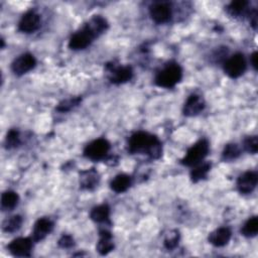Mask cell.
Returning a JSON list of instances; mask_svg holds the SVG:
<instances>
[{
    "label": "cell",
    "instance_id": "277c9868",
    "mask_svg": "<svg viewBox=\"0 0 258 258\" xmlns=\"http://www.w3.org/2000/svg\"><path fill=\"white\" fill-rule=\"evenodd\" d=\"M209 149H210V145L208 140L206 139L199 140L191 147L187 149L185 155L180 160L181 164L185 166L198 165L208 155Z\"/></svg>",
    "mask_w": 258,
    "mask_h": 258
},
{
    "label": "cell",
    "instance_id": "52a82bcc",
    "mask_svg": "<svg viewBox=\"0 0 258 258\" xmlns=\"http://www.w3.org/2000/svg\"><path fill=\"white\" fill-rule=\"evenodd\" d=\"M106 71L109 74V81L115 85L127 83L133 77V70L130 66H115L114 63H107Z\"/></svg>",
    "mask_w": 258,
    "mask_h": 258
},
{
    "label": "cell",
    "instance_id": "f546056e",
    "mask_svg": "<svg viewBox=\"0 0 258 258\" xmlns=\"http://www.w3.org/2000/svg\"><path fill=\"white\" fill-rule=\"evenodd\" d=\"M75 245V242H74V239L72 236L70 235H62L60 237V239L58 240V246L61 247V248H71Z\"/></svg>",
    "mask_w": 258,
    "mask_h": 258
},
{
    "label": "cell",
    "instance_id": "7c38bea8",
    "mask_svg": "<svg viewBox=\"0 0 258 258\" xmlns=\"http://www.w3.org/2000/svg\"><path fill=\"white\" fill-rule=\"evenodd\" d=\"M258 176L255 171H246L239 175L237 179V187L241 194H251L257 185Z\"/></svg>",
    "mask_w": 258,
    "mask_h": 258
},
{
    "label": "cell",
    "instance_id": "603a6c76",
    "mask_svg": "<svg viewBox=\"0 0 258 258\" xmlns=\"http://www.w3.org/2000/svg\"><path fill=\"white\" fill-rule=\"evenodd\" d=\"M257 232H258V219L256 216H254V217H251L244 224V226L241 229V233L245 237L252 238L257 235Z\"/></svg>",
    "mask_w": 258,
    "mask_h": 258
},
{
    "label": "cell",
    "instance_id": "ac0fdd59",
    "mask_svg": "<svg viewBox=\"0 0 258 258\" xmlns=\"http://www.w3.org/2000/svg\"><path fill=\"white\" fill-rule=\"evenodd\" d=\"M90 218L96 223H110V208L108 205H99L92 209Z\"/></svg>",
    "mask_w": 258,
    "mask_h": 258
},
{
    "label": "cell",
    "instance_id": "30bf717a",
    "mask_svg": "<svg viewBox=\"0 0 258 258\" xmlns=\"http://www.w3.org/2000/svg\"><path fill=\"white\" fill-rule=\"evenodd\" d=\"M36 64V59L33 54L29 52L22 53L16 57L11 63V70L16 76H22L31 71Z\"/></svg>",
    "mask_w": 258,
    "mask_h": 258
},
{
    "label": "cell",
    "instance_id": "484cf974",
    "mask_svg": "<svg viewBox=\"0 0 258 258\" xmlns=\"http://www.w3.org/2000/svg\"><path fill=\"white\" fill-rule=\"evenodd\" d=\"M81 101H82L81 97H74V98H71V99L63 100L62 102H60L56 106V111L61 112V113L69 112L72 109H74L75 107H77L81 103Z\"/></svg>",
    "mask_w": 258,
    "mask_h": 258
},
{
    "label": "cell",
    "instance_id": "9a60e30c",
    "mask_svg": "<svg viewBox=\"0 0 258 258\" xmlns=\"http://www.w3.org/2000/svg\"><path fill=\"white\" fill-rule=\"evenodd\" d=\"M100 181V175L95 168L83 170L80 173V186L83 189L92 190L98 186Z\"/></svg>",
    "mask_w": 258,
    "mask_h": 258
},
{
    "label": "cell",
    "instance_id": "4dcf8cb0",
    "mask_svg": "<svg viewBox=\"0 0 258 258\" xmlns=\"http://www.w3.org/2000/svg\"><path fill=\"white\" fill-rule=\"evenodd\" d=\"M250 61H251V64L252 67L254 68V70H257V52L254 51L251 56H250Z\"/></svg>",
    "mask_w": 258,
    "mask_h": 258
},
{
    "label": "cell",
    "instance_id": "4316f807",
    "mask_svg": "<svg viewBox=\"0 0 258 258\" xmlns=\"http://www.w3.org/2000/svg\"><path fill=\"white\" fill-rule=\"evenodd\" d=\"M20 144V136L19 132L16 129H11L7 132L6 138H5V147L7 149L14 148Z\"/></svg>",
    "mask_w": 258,
    "mask_h": 258
},
{
    "label": "cell",
    "instance_id": "e0dca14e",
    "mask_svg": "<svg viewBox=\"0 0 258 258\" xmlns=\"http://www.w3.org/2000/svg\"><path fill=\"white\" fill-rule=\"evenodd\" d=\"M100 239L97 244V251L101 255H107L114 249V242L112 239V234L107 230L100 231Z\"/></svg>",
    "mask_w": 258,
    "mask_h": 258
},
{
    "label": "cell",
    "instance_id": "d6986e66",
    "mask_svg": "<svg viewBox=\"0 0 258 258\" xmlns=\"http://www.w3.org/2000/svg\"><path fill=\"white\" fill-rule=\"evenodd\" d=\"M131 185V177L128 174L125 173H120L117 174L110 183V186L112 190H114L117 194H121L126 191L129 186Z\"/></svg>",
    "mask_w": 258,
    "mask_h": 258
},
{
    "label": "cell",
    "instance_id": "cb8c5ba5",
    "mask_svg": "<svg viewBox=\"0 0 258 258\" xmlns=\"http://www.w3.org/2000/svg\"><path fill=\"white\" fill-rule=\"evenodd\" d=\"M22 218L19 215H15L3 222L2 230L6 233H14L21 227Z\"/></svg>",
    "mask_w": 258,
    "mask_h": 258
},
{
    "label": "cell",
    "instance_id": "ba28073f",
    "mask_svg": "<svg viewBox=\"0 0 258 258\" xmlns=\"http://www.w3.org/2000/svg\"><path fill=\"white\" fill-rule=\"evenodd\" d=\"M149 14L155 23H166L171 17V5L166 1L154 2L149 7Z\"/></svg>",
    "mask_w": 258,
    "mask_h": 258
},
{
    "label": "cell",
    "instance_id": "d4e9b609",
    "mask_svg": "<svg viewBox=\"0 0 258 258\" xmlns=\"http://www.w3.org/2000/svg\"><path fill=\"white\" fill-rule=\"evenodd\" d=\"M241 154V150L239 148V146L235 143H229L225 146L223 152H222V158L223 160H234L236 158H238Z\"/></svg>",
    "mask_w": 258,
    "mask_h": 258
},
{
    "label": "cell",
    "instance_id": "5bb4252c",
    "mask_svg": "<svg viewBox=\"0 0 258 258\" xmlns=\"http://www.w3.org/2000/svg\"><path fill=\"white\" fill-rule=\"evenodd\" d=\"M205 101L204 99L197 94H191L185 101L183 105V115L187 117H192L200 114L205 109Z\"/></svg>",
    "mask_w": 258,
    "mask_h": 258
},
{
    "label": "cell",
    "instance_id": "9c48e42d",
    "mask_svg": "<svg viewBox=\"0 0 258 258\" xmlns=\"http://www.w3.org/2000/svg\"><path fill=\"white\" fill-rule=\"evenodd\" d=\"M33 240L31 238H24L19 237L14 240H12L8 246L7 249L9 252L16 257H29L31 255Z\"/></svg>",
    "mask_w": 258,
    "mask_h": 258
},
{
    "label": "cell",
    "instance_id": "6da1fadb",
    "mask_svg": "<svg viewBox=\"0 0 258 258\" xmlns=\"http://www.w3.org/2000/svg\"><path fill=\"white\" fill-rule=\"evenodd\" d=\"M107 28V20L100 15H95L82 28H80L71 36L69 47L73 50L85 49L93 42L96 37L104 33Z\"/></svg>",
    "mask_w": 258,
    "mask_h": 258
},
{
    "label": "cell",
    "instance_id": "f1b7e54d",
    "mask_svg": "<svg viewBox=\"0 0 258 258\" xmlns=\"http://www.w3.org/2000/svg\"><path fill=\"white\" fill-rule=\"evenodd\" d=\"M178 240H179V234L175 231L173 234H170L165 240H164V247L167 250H172L174 249L177 244H178Z\"/></svg>",
    "mask_w": 258,
    "mask_h": 258
},
{
    "label": "cell",
    "instance_id": "7a4b0ae2",
    "mask_svg": "<svg viewBox=\"0 0 258 258\" xmlns=\"http://www.w3.org/2000/svg\"><path fill=\"white\" fill-rule=\"evenodd\" d=\"M128 151L132 154L143 153L156 159L161 155V143L159 139L150 133L139 131L132 134L128 140Z\"/></svg>",
    "mask_w": 258,
    "mask_h": 258
},
{
    "label": "cell",
    "instance_id": "8992f818",
    "mask_svg": "<svg viewBox=\"0 0 258 258\" xmlns=\"http://www.w3.org/2000/svg\"><path fill=\"white\" fill-rule=\"evenodd\" d=\"M246 67L247 64L245 56L242 53L237 52L225 60L224 72L230 78L237 79L244 74Z\"/></svg>",
    "mask_w": 258,
    "mask_h": 258
},
{
    "label": "cell",
    "instance_id": "7402d4cb",
    "mask_svg": "<svg viewBox=\"0 0 258 258\" xmlns=\"http://www.w3.org/2000/svg\"><path fill=\"white\" fill-rule=\"evenodd\" d=\"M211 169V163L206 162L203 164H198L197 167H195L190 171V179L192 182H198L208 175V172Z\"/></svg>",
    "mask_w": 258,
    "mask_h": 258
},
{
    "label": "cell",
    "instance_id": "83f0119b",
    "mask_svg": "<svg viewBox=\"0 0 258 258\" xmlns=\"http://www.w3.org/2000/svg\"><path fill=\"white\" fill-rule=\"evenodd\" d=\"M244 148L248 153L251 154H255L258 150V138L256 135L253 136H248L245 140H244Z\"/></svg>",
    "mask_w": 258,
    "mask_h": 258
},
{
    "label": "cell",
    "instance_id": "8fae6325",
    "mask_svg": "<svg viewBox=\"0 0 258 258\" xmlns=\"http://www.w3.org/2000/svg\"><path fill=\"white\" fill-rule=\"evenodd\" d=\"M40 26V16L35 11H27L24 13L18 23V30L24 33L36 31Z\"/></svg>",
    "mask_w": 258,
    "mask_h": 258
},
{
    "label": "cell",
    "instance_id": "2e32d148",
    "mask_svg": "<svg viewBox=\"0 0 258 258\" xmlns=\"http://www.w3.org/2000/svg\"><path fill=\"white\" fill-rule=\"evenodd\" d=\"M231 230L227 227H221L209 235V242L216 247H223L227 245L231 239Z\"/></svg>",
    "mask_w": 258,
    "mask_h": 258
},
{
    "label": "cell",
    "instance_id": "ffe728a7",
    "mask_svg": "<svg viewBox=\"0 0 258 258\" xmlns=\"http://www.w3.org/2000/svg\"><path fill=\"white\" fill-rule=\"evenodd\" d=\"M19 201V197L15 191L6 190L1 196V208L4 211H10L14 209Z\"/></svg>",
    "mask_w": 258,
    "mask_h": 258
},
{
    "label": "cell",
    "instance_id": "5b68a950",
    "mask_svg": "<svg viewBox=\"0 0 258 258\" xmlns=\"http://www.w3.org/2000/svg\"><path fill=\"white\" fill-rule=\"evenodd\" d=\"M110 143L105 138H98L92 142H90L84 149V155L94 161H99L104 159L109 150H110Z\"/></svg>",
    "mask_w": 258,
    "mask_h": 258
},
{
    "label": "cell",
    "instance_id": "44dd1931",
    "mask_svg": "<svg viewBox=\"0 0 258 258\" xmlns=\"http://www.w3.org/2000/svg\"><path fill=\"white\" fill-rule=\"evenodd\" d=\"M248 4H249L248 1H245V0L232 1L227 6V12L233 17H239V16L245 14Z\"/></svg>",
    "mask_w": 258,
    "mask_h": 258
},
{
    "label": "cell",
    "instance_id": "4fadbf2b",
    "mask_svg": "<svg viewBox=\"0 0 258 258\" xmlns=\"http://www.w3.org/2000/svg\"><path fill=\"white\" fill-rule=\"evenodd\" d=\"M53 229V223L47 218L38 219L32 229L31 239L33 242H39L43 240Z\"/></svg>",
    "mask_w": 258,
    "mask_h": 258
},
{
    "label": "cell",
    "instance_id": "3957f363",
    "mask_svg": "<svg viewBox=\"0 0 258 258\" xmlns=\"http://www.w3.org/2000/svg\"><path fill=\"white\" fill-rule=\"evenodd\" d=\"M182 78V69L176 62H169L161 69L154 78V83L160 88H173Z\"/></svg>",
    "mask_w": 258,
    "mask_h": 258
}]
</instances>
